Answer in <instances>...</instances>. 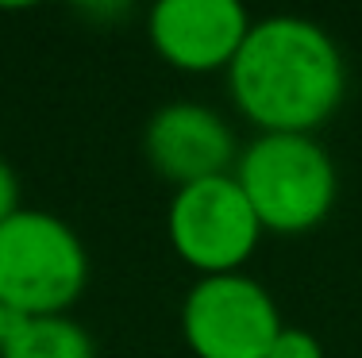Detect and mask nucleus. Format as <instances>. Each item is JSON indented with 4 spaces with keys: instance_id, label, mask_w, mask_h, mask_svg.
I'll return each mask as SVG.
<instances>
[{
    "instance_id": "f257e3e1",
    "label": "nucleus",
    "mask_w": 362,
    "mask_h": 358,
    "mask_svg": "<svg viewBox=\"0 0 362 358\" xmlns=\"http://www.w3.org/2000/svg\"><path fill=\"white\" fill-rule=\"evenodd\" d=\"M228 89L262 135H313L343 105L347 70L320 23L270 16L251 23L228 66Z\"/></svg>"
},
{
    "instance_id": "f03ea898",
    "label": "nucleus",
    "mask_w": 362,
    "mask_h": 358,
    "mask_svg": "<svg viewBox=\"0 0 362 358\" xmlns=\"http://www.w3.org/2000/svg\"><path fill=\"white\" fill-rule=\"evenodd\" d=\"M235 181L262 232L300 235L320 227L339 197V174L316 135H258L235 158Z\"/></svg>"
},
{
    "instance_id": "7ed1b4c3",
    "label": "nucleus",
    "mask_w": 362,
    "mask_h": 358,
    "mask_svg": "<svg viewBox=\"0 0 362 358\" xmlns=\"http://www.w3.org/2000/svg\"><path fill=\"white\" fill-rule=\"evenodd\" d=\"M89 285V254L66 220L20 208L0 224V304L8 316H66Z\"/></svg>"
},
{
    "instance_id": "20e7f679",
    "label": "nucleus",
    "mask_w": 362,
    "mask_h": 358,
    "mask_svg": "<svg viewBox=\"0 0 362 358\" xmlns=\"http://www.w3.org/2000/svg\"><path fill=\"white\" fill-rule=\"evenodd\" d=\"M166 232L174 254L185 266L201 270L204 278H216L239 274V266L251 258L262 239V224L239 189L235 174H223L174 193Z\"/></svg>"
},
{
    "instance_id": "39448f33",
    "label": "nucleus",
    "mask_w": 362,
    "mask_h": 358,
    "mask_svg": "<svg viewBox=\"0 0 362 358\" xmlns=\"http://www.w3.org/2000/svg\"><path fill=\"white\" fill-rule=\"evenodd\" d=\"M278 331L274 297L243 274L201 278L181 304V335L197 358H266Z\"/></svg>"
},
{
    "instance_id": "423d86ee",
    "label": "nucleus",
    "mask_w": 362,
    "mask_h": 358,
    "mask_svg": "<svg viewBox=\"0 0 362 358\" xmlns=\"http://www.w3.org/2000/svg\"><path fill=\"white\" fill-rule=\"evenodd\" d=\"M151 42L181 73L228 70L251 31L235 0H158L151 8Z\"/></svg>"
},
{
    "instance_id": "0eeeda50",
    "label": "nucleus",
    "mask_w": 362,
    "mask_h": 358,
    "mask_svg": "<svg viewBox=\"0 0 362 358\" xmlns=\"http://www.w3.org/2000/svg\"><path fill=\"white\" fill-rule=\"evenodd\" d=\"M143 155L158 177L185 189L193 181L223 177L235 166L239 150L223 116L204 105H193V100H177L146 119Z\"/></svg>"
},
{
    "instance_id": "6e6552de",
    "label": "nucleus",
    "mask_w": 362,
    "mask_h": 358,
    "mask_svg": "<svg viewBox=\"0 0 362 358\" xmlns=\"http://www.w3.org/2000/svg\"><path fill=\"white\" fill-rule=\"evenodd\" d=\"M0 358H97V343L70 316H12Z\"/></svg>"
},
{
    "instance_id": "1a4fd4ad",
    "label": "nucleus",
    "mask_w": 362,
    "mask_h": 358,
    "mask_svg": "<svg viewBox=\"0 0 362 358\" xmlns=\"http://www.w3.org/2000/svg\"><path fill=\"white\" fill-rule=\"evenodd\" d=\"M266 358H324V347H320V339H316L313 331L286 328V323H281V331H278V339L270 343Z\"/></svg>"
},
{
    "instance_id": "9d476101",
    "label": "nucleus",
    "mask_w": 362,
    "mask_h": 358,
    "mask_svg": "<svg viewBox=\"0 0 362 358\" xmlns=\"http://www.w3.org/2000/svg\"><path fill=\"white\" fill-rule=\"evenodd\" d=\"M16 212H20V177H16V169L0 158V224H4L8 216H16Z\"/></svg>"
},
{
    "instance_id": "9b49d317",
    "label": "nucleus",
    "mask_w": 362,
    "mask_h": 358,
    "mask_svg": "<svg viewBox=\"0 0 362 358\" xmlns=\"http://www.w3.org/2000/svg\"><path fill=\"white\" fill-rule=\"evenodd\" d=\"M8 320H12V316H8V312H4V304H0V343H4V331H8Z\"/></svg>"
}]
</instances>
